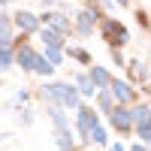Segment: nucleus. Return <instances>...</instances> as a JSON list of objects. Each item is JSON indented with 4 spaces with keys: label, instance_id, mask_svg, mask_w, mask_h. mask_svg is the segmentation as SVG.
<instances>
[{
    "label": "nucleus",
    "instance_id": "1",
    "mask_svg": "<svg viewBox=\"0 0 151 151\" xmlns=\"http://www.w3.org/2000/svg\"><path fill=\"white\" fill-rule=\"evenodd\" d=\"M42 97L48 100L52 106H60V109H79V91H76V85L70 82H48L42 85Z\"/></svg>",
    "mask_w": 151,
    "mask_h": 151
},
{
    "label": "nucleus",
    "instance_id": "2",
    "mask_svg": "<svg viewBox=\"0 0 151 151\" xmlns=\"http://www.w3.org/2000/svg\"><path fill=\"white\" fill-rule=\"evenodd\" d=\"M100 36H103V40L112 45V48H121L124 42H130V33H127V27H124V24L118 21V18H103L100 21Z\"/></svg>",
    "mask_w": 151,
    "mask_h": 151
},
{
    "label": "nucleus",
    "instance_id": "3",
    "mask_svg": "<svg viewBox=\"0 0 151 151\" xmlns=\"http://www.w3.org/2000/svg\"><path fill=\"white\" fill-rule=\"evenodd\" d=\"M76 112H79V118H76V130H79L82 142H88V133L100 124V115L94 112V106H79Z\"/></svg>",
    "mask_w": 151,
    "mask_h": 151
},
{
    "label": "nucleus",
    "instance_id": "4",
    "mask_svg": "<svg viewBox=\"0 0 151 151\" xmlns=\"http://www.w3.org/2000/svg\"><path fill=\"white\" fill-rule=\"evenodd\" d=\"M109 94H112V100H115V106H130L136 100V91L130 88V82H121V79L109 82Z\"/></svg>",
    "mask_w": 151,
    "mask_h": 151
},
{
    "label": "nucleus",
    "instance_id": "5",
    "mask_svg": "<svg viewBox=\"0 0 151 151\" xmlns=\"http://www.w3.org/2000/svg\"><path fill=\"white\" fill-rule=\"evenodd\" d=\"M40 21L45 24V27H52L58 36H67V33H73V24H70V18H67V15H60V12H42V15H40Z\"/></svg>",
    "mask_w": 151,
    "mask_h": 151
},
{
    "label": "nucleus",
    "instance_id": "6",
    "mask_svg": "<svg viewBox=\"0 0 151 151\" xmlns=\"http://www.w3.org/2000/svg\"><path fill=\"white\" fill-rule=\"evenodd\" d=\"M97 12L94 9H79V12H76V33H79V36H91L94 33V24H97Z\"/></svg>",
    "mask_w": 151,
    "mask_h": 151
},
{
    "label": "nucleus",
    "instance_id": "7",
    "mask_svg": "<svg viewBox=\"0 0 151 151\" xmlns=\"http://www.w3.org/2000/svg\"><path fill=\"white\" fill-rule=\"evenodd\" d=\"M109 124L115 127L118 133H130L133 130V121H130V106H115L109 112Z\"/></svg>",
    "mask_w": 151,
    "mask_h": 151
},
{
    "label": "nucleus",
    "instance_id": "8",
    "mask_svg": "<svg viewBox=\"0 0 151 151\" xmlns=\"http://www.w3.org/2000/svg\"><path fill=\"white\" fill-rule=\"evenodd\" d=\"M12 27L21 30V33H36V30H40V15L21 9V12H15V18H12Z\"/></svg>",
    "mask_w": 151,
    "mask_h": 151
},
{
    "label": "nucleus",
    "instance_id": "9",
    "mask_svg": "<svg viewBox=\"0 0 151 151\" xmlns=\"http://www.w3.org/2000/svg\"><path fill=\"white\" fill-rule=\"evenodd\" d=\"M36 60H40V52H33V48L24 42L18 52H15V64L24 70V73H33V67H36Z\"/></svg>",
    "mask_w": 151,
    "mask_h": 151
},
{
    "label": "nucleus",
    "instance_id": "10",
    "mask_svg": "<svg viewBox=\"0 0 151 151\" xmlns=\"http://www.w3.org/2000/svg\"><path fill=\"white\" fill-rule=\"evenodd\" d=\"M88 79L94 82V88H97V91H103V88H109V82L115 79V76H112L106 67H100V64H91V67H88Z\"/></svg>",
    "mask_w": 151,
    "mask_h": 151
},
{
    "label": "nucleus",
    "instance_id": "11",
    "mask_svg": "<svg viewBox=\"0 0 151 151\" xmlns=\"http://www.w3.org/2000/svg\"><path fill=\"white\" fill-rule=\"evenodd\" d=\"M130 121H133V130L148 127V124H151V106H148V103H136V106H130Z\"/></svg>",
    "mask_w": 151,
    "mask_h": 151
},
{
    "label": "nucleus",
    "instance_id": "12",
    "mask_svg": "<svg viewBox=\"0 0 151 151\" xmlns=\"http://www.w3.org/2000/svg\"><path fill=\"white\" fill-rule=\"evenodd\" d=\"M15 40V27H12V18L0 9V48H9Z\"/></svg>",
    "mask_w": 151,
    "mask_h": 151
},
{
    "label": "nucleus",
    "instance_id": "13",
    "mask_svg": "<svg viewBox=\"0 0 151 151\" xmlns=\"http://www.w3.org/2000/svg\"><path fill=\"white\" fill-rule=\"evenodd\" d=\"M40 40L45 42V48H58V52H64V36H58L52 27H42L40 30Z\"/></svg>",
    "mask_w": 151,
    "mask_h": 151
},
{
    "label": "nucleus",
    "instance_id": "14",
    "mask_svg": "<svg viewBox=\"0 0 151 151\" xmlns=\"http://www.w3.org/2000/svg\"><path fill=\"white\" fill-rule=\"evenodd\" d=\"M45 112H48V118H52L55 130H67V127H70V118L64 115V109H60V106H48Z\"/></svg>",
    "mask_w": 151,
    "mask_h": 151
},
{
    "label": "nucleus",
    "instance_id": "15",
    "mask_svg": "<svg viewBox=\"0 0 151 151\" xmlns=\"http://www.w3.org/2000/svg\"><path fill=\"white\" fill-rule=\"evenodd\" d=\"M76 91H79V97H94L97 94V88H94V82L88 79V73H79V79H76Z\"/></svg>",
    "mask_w": 151,
    "mask_h": 151
},
{
    "label": "nucleus",
    "instance_id": "16",
    "mask_svg": "<svg viewBox=\"0 0 151 151\" xmlns=\"http://www.w3.org/2000/svg\"><path fill=\"white\" fill-rule=\"evenodd\" d=\"M55 142H58L60 151H73V148H76V139H73L70 127H67V130H55Z\"/></svg>",
    "mask_w": 151,
    "mask_h": 151
},
{
    "label": "nucleus",
    "instance_id": "17",
    "mask_svg": "<svg viewBox=\"0 0 151 151\" xmlns=\"http://www.w3.org/2000/svg\"><path fill=\"white\" fill-rule=\"evenodd\" d=\"M94 97H97V103H100V112H106V115H109V112L115 109V100H112V94H109V88H103V91H97Z\"/></svg>",
    "mask_w": 151,
    "mask_h": 151
},
{
    "label": "nucleus",
    "instance_id": "18",
    "mask_svg": "<svg viewBox=\"0 0 151 151\" xmlns=\"http://www.w3.org/2000/svg\"><path fill=\"white\" fill-rule=\"evenodd\" d=\"M127 67H130L133 82H145V79H148V67L142 64V60H127Z\"/></svg>",
    "mask_w": 151,
    "mask_h": 151
},
{
    "label": "nucleus",
    "instance_id": "19",
    "mask_svg": "<svg viewBox=\"0 0 151 151\" xmlns=\"http://www.w3.org/2000/svg\"><path fill=\"white\" fill-rule=\"evenodd\" d=\"M88 142H94V145H106V142H109V136H106V130H103V124H97V127L88 133Z\"/></svg>",
    "mask_w": 151,
    "mask_h": 151
},
{
    "label": "nucleus",
    "instance_id": "20",
    "mask_svg": "<svg viewBox=\"0 0 151 151\" xmlns=\"http://www.w3.org/2000/svg\"><path fill=\"white\" fill-rule=\"evenodd\" d=\"M67 55H70V58H76V60H79V64L91 67V55H88L85 48H79V45H70V48H67Z\"/></svg>",
    "mask_w": 151,
    "mask_h": 151
},
{
    "label": "nucleus",
    "instance_id": "21",
    "mask_svg": "<svg viewBox=\"0 0 151 151\" xmlns=\"http://www.w3.org/2000/svg\"><path fill=\"white\" fill-rule=\"evenodd\" d=\"M42 58H45L52 67H60V64H64V52H58V48H45Z\"/></svg>",
    "mask_w": 151,
    "mask_h": 151
},
{
    "label": "nucleus",
    "instance_id": "22",
    "mask_svg": "<svg viewBox=\"0 0 151 151\" xmlns=\"http://www.w3.org/2000/svg\"><path fill=\"white\" fill-rule=\"evenodd\" d=\"M12 60H15V52H9V48H0V73H6L12 67Z\"/></svg>",
    "mask_w": 151,
    "mask_h": 151
},
{
    "label": "nucleus",
    "instance_id": "23",
    "mask_svg": "<svg viewBox=\"0 0 151 151\" xmlns=\"http://www.w3.org/2000/svg\"><path fill=\"white\" fill-rule=\"evenodd\" d=\"M33 73H36V76H52V73H55V67H52V64H48V60H45V58L40 55V60H36Z\"/></svg>",
    "mask_w": 151,
    "mask_h": 151
},
{
    "label": "nucleus",
    "instance_id": "24",
    "mask_svg": "<svg viewBox=\"0 0 151 151\" xmlns=\"http://www.w3.org/2000/svg\"><path fill=\"white\" fill-rule=\"evenodd\" d=\"M136 136L142 139L145 148H151V124H148V127H139V130H136Z\"/></svg>",
    "mask_w": 151,
    "mask_h": 151
},
{
    "label": "nucleus",
    "instance_id": "25",
    "mask_svg": "<svg viewBox=\"0 0 151 151\" xmlns=\"http://www.w3.org/2000/svg\"><path fill=\"white\" fill-rule=\"evenodd\" d=\"M112 60H115L118 67H127V60H124V55H121V48H112Z\"/></svg>",
    "mask_w": 151,
    "mask_h": 151
},
{
    "label": "nucleus",
    "instance_id": "26",
    "mask_svg": "<svg viewBox=\"0 0 151 151\" xmlns=\"http://www.w3.org/2000/svg\"><path fill=\"white\" fill-rule=\"evenodd\" d=\"M21 124H33V112H30V109H24V115H21Z\"/></svg>",
    "mask_w": 151,
    "mask_h": 151
},
{
    "label": "nucleus",
    "instance_id": "27",
    "mask_svg": "<svg viewBox=\"0 0 151 151\" xmlns=\"http://www.w3.org/2000/svg\"><path fill=\"white\" fill-rule=\"evenodd\" d=\"M136 21H139V24H142V27H145V24H148V18H145V12H142V9H139V12H136Z\"/></svg>",
    "mask_w": 151,
    "mask_h": 151
},
{
    "label": "nucleus",
    "instance_id": "28",
    "mask_svg": "<svg viewBox=\"0 0 151 151\" xmlns=\"http://www.w3.org/2000/svg\"><path fill=\"white\" fill-rule=\"evenodd\" d=\"M27 100V91H15V103H24Z\"/></svg>",
    "mask_w": 151,
    "mask_h": 151
},
{
    "label": "nucleus",
    "instance_id": "29",
    "mask_svg": "<svg viewBox=\"0 0 151 151\" xmlns=\"http://www.w3.org/2000/svg\"><path fill=\"white\" fill-rule=\"evenodd\" d=\"M127 151H151V148H145V145H142V142H136V145H130V148H127Z\"/></svg>",
    "mask_w": 151,
    "mask_h": 151
},
{
    "label": "nucleus",
    "instance_id": "30",
    "mask_svg": "<svg viewBox=\"0 0 151 151\" xmlns=\"http://www.w3.org/2000/svg\"><path fill=\"white\" fill-rule=\"evenodd\" d=\"M109 151H127V148H124L121 142H115V145H109Z\"/></svg>",
    "mask_w": 151,
    "mask_h": 151
},
{
    "label": "nucleus",
    "instance_id": "31",
    "mask_svg": "<svg viewBox=\"0 0 151 151\" xmlns=\"http://www.w3.org/2000/svg\"><path fill=\"white\" fill-rule=\"evenodd\" d=\"M112 3H118V6H127V3H130V0H112Z\"/></svg>",
    "mask_w": 151,
    "mask_h": 151
},
{
    "label": "nucleus",
    "instance_id": "32",
    "mask_svg": "<svg viewBox=\"0 0 151 151\" xmlns=\"http://www.w3.org/2000/svg\"><path fill=\"white\" fill-rule=\"evenodd\" d=\"M100 3H103V6H106V9H112V0H100Z\"/></svg>",
    "mask_w": 151,
    "mask_h": 151
},
{
    "label": "nucleus",
    "instance_id": "33",
    "mask_svg": "<svg viewBox=\"0 0 151 151\" xmlns=\"http://www.w3.org/2000/svg\"><path fill=\"white\" fill-rule=\"evenodd\" d=\"M6 3H12V0H0V9H3V6H6Z\"/></svg>",
    "mask_w": 151,
    "mask_h": 151
},
{
    "label": "nucleus",
    "instance_id": "34",
    "mask_svg": "<svg viewBox=\"0 0 151 151\" xmlns=\"http://www.w3.org/2000/svg\"><path fill=\"white\" fill-rule=\"evenodd\" d=\"M148 91H151V88H148Z\"/></svg>",
    "mask_w": 151,
    "mask_h": 151
}]
</instances>
